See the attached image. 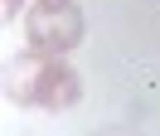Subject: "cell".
<instances>
[{"instance_id":"obj_1","label":"cell","mask_w":160,"mask_h":136,"mask_svg":"<svg viewBox=\"0 0 160 136\" xmlns=\"http://www.w3.org/2000/svg\"><path fill=\"white\" fill-rule=\"evenodd\" d=\"M24 44L29 58H63L68 49L82 44V10L73 0H34V10L24 15Z\"/></svg>"},{"instance_id":"obj_2","label":"cell","mask_w":160,"mask_h":136,"mask_svg":"<svg viewBox=\"0 0 160 136\" xmlns=\"http://www.w3.org/2000/svg\"><path fill=\"white\" fill-rule=\"evenodd\" d=\"M20 102L44 107V112H68V107H78V102H82V78L73 73L63 58H44L39 73L29 78V87L20 92Z\"/></svg>"},{"instance_id":"obj_3","label":"cell","mask_w":160,"mask_h":136,"mask_svg":"<svg viewBox=\"0 0 160 136\" xmlns=\"http://www.w3.org/2000/svg\"><path fill=\"white\" fill-rule=\"evenodd\" d=\"M0 10H5V19H15V15H20V0H5Z\"/></svg>"}]
</instances>
